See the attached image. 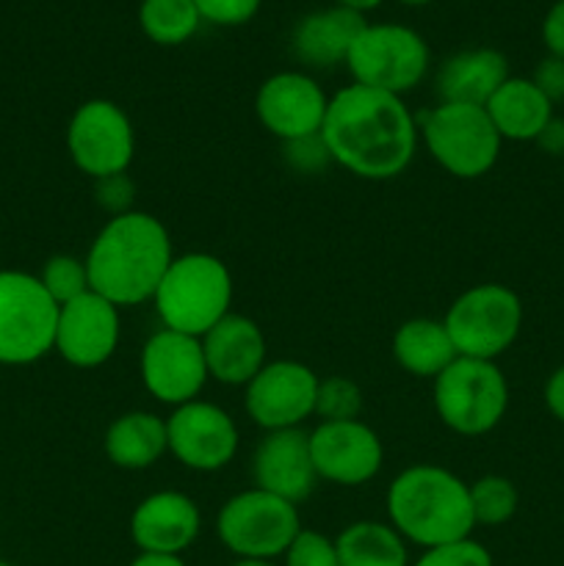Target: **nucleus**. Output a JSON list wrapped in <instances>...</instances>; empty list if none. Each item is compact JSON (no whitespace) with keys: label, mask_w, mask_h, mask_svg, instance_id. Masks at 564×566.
<instances>
[{"label":"nucleus","mask_w":564,"mask_h":566,"mask_svg":"<svg viewBox=\"0 0 564 566\" xmlns=\"http://www.w3.org/2000/svg\"><path fill=\"white\" fill-rule=\"evenodd\" d=\"M393 357L415 379L435 381L459 354L442 318H409L393 335Z\"/></svg>","instance_id":"obj_25"},{"label":"nucleus","mask_w":564,"mask_h":566,"mask_svg":"<svg viewBox=\"0 0 564 566\" xmlns=\"http://www.w3.org/2000/svg\"><path fill=\"white\" fill-rule=\"evenodd\" d=\"M365 25H368L365 14L343 9V6L313 11L293 28L291 50L304 66H313V70L346 64L348 50Z\"/></svg>","instance_id":"obj_22"},{"label":"nucleus","mask_w":564,"mask_h":566,"mask_svg":"<svg viewBox=\"0 0 564 566\" xmlns=\"http://www.w3.org/2000/svg\"><path fill=\"white\" fill-rule=\"evenodd\" d=\"M330 97L307 72L285 70L265 77L254 94V114L260 125L282 144L318 136L324 127Z\"/></svg>","instance_id":"obj_16"},{"label":"nucleus","mask_w":564,"mask_h":566,"mask_svg":"<svg viewBox=\"0 0 564 566\" xmlns=\"http://www.w3.org/2000/svg\"><path fill=\"white\" fill-rule=\"evenodd\" d=\"M232 566H276L274 562H247V558H236Z\"/></svg>","instance_id":"obj_42"},{"label":"nucleus","mask_w":564,"mask_h":566,"mask_svg":"<svg viewBox=\"0 0 564 566\" xmlns=\"http://www.w3.org/2000/svg\"><path fill=\"white\" fill-rule=\"evenodd\" d=\"M59 304L36 274L0 271V365L22 368L53 352Z\"/></svg>","instance_id":"obj_9"},{"label":"nucleus","mask_w":564,"mask_h":566,"mask_svg":"<svg viewBox=\"0 0 564 566\" xmlns=\"http://www.w3.org/2000/svg\"><path fill=\"white\" fill-rule=\"evenodd\" d=\"M138 25L149 42L160 48H177L199 31L202 17L194 0H142Z\"/></svg>","instance_id":"obj_27"},{"label":"nucleus","mask_w":564,"mask_h":566,"mask_svg":"<svg viewBox=\"0 0 564 566\" xmlns=\"http://www.w3.org/2000/svg\"><path fill=\"white\" fill-rule=\"evenodd\" d=\"M536 147L545 155H553V158H564V119L562 116H551L542 133L536 136Z\"/></svg>","instance_id":"obj_38"},{"label":"nucleus","mask_w":564,"mask_h":566,"mask_svg":"<svg viewBox=\"0 0 564 566\" xmlns=\"http://www.w3.org/2000/svg\"><path fill=\"white\" fill-rule=\"evenodd\" d=\"M232 274L227 263L208 252L175 254L153 304L164 329L202 337L232 313Z\"/></svg>","instance_id":"obj_4"},{"label":"nucleus","mask_w":564,"mask_h":566,"mask_svg":"<svg viewBox=\"0 0 564 566\" xmlns=\"http://www.w3.org/2000/svg\"><path fill=\"white\" fill-rule=\"evenodd\" d=\"M442 324L459 357L498 363L523 329V302L501 282H481L453 298Z\"/></svg>","instance_id":"obj_7"},{"label":"nucleus","mask_w":564,"mask_h":566,"mask_svg":"<svg viewBox=\"0 0 564 566\" xmlns=\"http://www.w3.org/2000/svg\"><path fill=\"white\" fill-rule=\"evenodd\" d=\"M282 566H341L335 539L313 528H302L282 556Z\"/></svg>","instance_id":"obj_31"},{"label":"nucleus","mask_w":564,"mask_h":566,"mask_svg":"<svg viewBox=\"0 0 564 566\" xmlns=\"http://www.w3.org/2000/svg\"><path fill=\"white\" fill-rule=\"evenodd\" d=\"M435 409L442 426L453 434H490L506 418V376L490 359L457 357L435 379Z\"/></svg>","instance_id":"obj_6"},{"label":"nucleus","mask_w":564,"mask_h":566,"mask_svg":"<svg viewBox=\"0 0 564 566\" xmlns=\"http://www.w3.org/2000/svg\"><path fill=\"white\" fill-rule=\"evenodd\" d=\"M431 53L426 39L401 22H368L348 50L354 83L404 97L426 77Z\"/></svg>","instance_id":"obj_10"},{"label":"nucleus","mask_w":564,"mask_h":566,"mask_svg":"<svg viewBox=\"0 0 564 566\" xmlns=\"http://www.w3.org/2000/svg\"><path fill=\"white\" fill-rule=\"evenodd\" d=\"M385 0H335V6H343V9H352L357 14H365V11H374L376 6H382Z\"/></svg>","instance_id":"obj_41"},{"label":"nucleus","mask_w":564,"mask_h":566,"mask_svg":"<svg viewBox=\"0 0 564 566\" xmlns=\"http://www.w3.org/2000/svg\"><path fill=\"white\" fill-rule=\"evenodd\" d=\"M252 479L258 490L285 497L296 506L307 501L318 486V473L310 453V431H265L252 453Z\"/></svg>","instance_id":"obj_19"},{"label":"nucleus","mask_w":564,"mask_h":566,"mask_svg":"<svg viewBox=\"0 0 564 566\" xmlns=\"http://www.w3.org/2000/svg\"><path fill=\"white\" fill-rule=\"evenodd\" d=\"M94 202L100 210L108 213V219L122 213H130L133 202H136V182L130 180V175H111L103 180H94Z\"/></svg>","instance_id":"obj_33"},{"label":"nucleus","mask_w":564,"mask_h":566,"mask_svg":"<svg viewBox=\"0 0 564 566\" xmlns=\"http://www.w3.org/2000/svg\"><path fill=\"white\" fill-rule=\"evenodd\" d=\"M302 528L296 503L258 486L224 501L216 517V534L221 545L236 558L247 562H276L285 556Z\"/></svg>","instance_id":"obj_8"},{"label":"nucleus","mask_w":564,"mask_h":566,"mask_svg":"<svg viewBox=\"0 0 564 566\" xmlns=\"http://www.w3.org/2000/svg\"><path fill=\"white\" fill-rule=\"evenodd\" d=\"M0 566H11V564L9 562H0Z\"/></svg>","instance_id":"obj_44"},{"label":"nucleus","mask_w":564,"mask_h":566,"mask_svg":"<svg viewBox=\"0 0 564 566\" xmlns=\"http://www.w3.org/2000/svg\"><path fill=\"white\" fill-rule=\"evenodd\" d=\"M468 490L476 528L479 525L481 528H498V525H506L518 514L520 492L514 481H509L506 475H481L473 484H468Z\"/></svg>","instance_id":"obj_28"},{"label":"nucleus","mask_w":564,"mask_h":566,"mask_svg":"<svg viewBox=\"0 0 564 566\" xmlns=\"http://www.w3.org/2000/svg\"><path fill=\"white\" fill-rule=\"evenodd\" d=\"M387 523L407 545H448L473 536L476 520L470 509L468 481L440 464H412L387 486Z\"/></svg>","instance_id":"obj_3"},{"label":"nucleus","mask_w":564,"mask_h":566,"mask_svg":"<svg viewBox=\"0 0 564 566\" xmlns=\"http://www.w3.org/2000/svg\"><path fill=\"white\" fill-rule=\"evenodd\" d=\"M66 153L75 169L92 180L125 175L136 158V130L127 111L105 97L77 105L66 125Z\"/></svg>","instance_id":"obj_11"},{"label":"nucleus","mask_w":564,"mask_h":566,"mask_svg":"<svg viewBox=\"0 0 564 566\" xmlns=\"http://www.w3.org/2000/svg\"><path fill=\"white\" fill-rule=\"evenodd\" d=\"M208 376L224 387H247L269 363V343L258 321L230 313L202 337Z\"/></svg>","instance_id":"obj_20"},{"label":"nucleus","mask_w":564,"mask_h":566,"mask_svg":"<svg viewBox=\"0 0 564 566\" xmlns=\"http://www.w3.org/2000/svg\"><path fill=\"white\" fill-rule=\"evenodd\" d=\"M103 451L114 468L127 470V473L149 470L169 453L166 418L155 412H144V409L119 415L105 429Z\"/></svg>","instance_id":"obj_23"},{"label":"nucleus","mask_w":564,"mask_h":566,"mask_svg":"<svg viewBox=\"0 0 564 566\" xmlns=\"http://www.w3.org/2000/svg\"><path fill=\"white\" fill-rule=\"evenodd\" d=\"M202 22L221 28H236L252 20L263 0H194Z\"/></svg>","instance_id":"obj_34"},{"label":"nucleus","mask_w":564,"mask_h":566,"mask_svg":"<svg viewBox=\"0 0 564 566\" xmlns=\"http://www.w3.org/2000/svg\"><path fill=\"white\" fill-rule=\"evenodd\" d=\"M545 407L558 423H564V365L553 370L545 381Z\"/></svg>","instance_id":"obj_39"},{"label":"nucleus","mask_w":564,"mask_h":566,"mask_svg":"<svg viewBox=\"0 0 564 566\" xmlns=\"http://www.w3.org/2000/svg\"><path fill=\"white\" fill-rule=\"evenodd\" d=\"M412 566H495L492 564L490 551L473 536L459 542H448V545L429 547L418 556Z\"/></svg>","instance_id":"obj_32"},{"label":"nucleus","mask_w":564,"mask_h":566,"mask_svg":"<svg viewBox=\"0 0 564 566\" xmlns=\"http://www.w3.org/2000/svg\"><path fill=\"white\" fill-rule=\"evenodd\" d=\"M542 42H545L547 55L564 59V0H556L547 9L545 20H542Z\"/></svg>","instance_id":"obj_37"},{"label":"nucleus","mask_w":564,"mask_h":566,"mask_svg":"<svg viewBox=\"0 0 564 566\" xmlns=\"http://www.w3.org/2000/svg\"><path fill=\"white\" fill-rule=\"evenodd\" d=\"M509 81V61L495 48H470L448 55L437 70L435 92L440 103L481 105Z\"/></svg>","instance_id":"obj_21"},{"label":"nucleus","mask_w":564,"mask_h":566,"mask_svg":"<svg viewBox=\"0 0 564 566\" xmlns=\"http://www.w3.org/2000/svg\"><path fill=\"white\" fill-rule=\"evenodd\" d=\"M415 122L429 158L457 180H479L501 158L503 138L481 105L437 103Z\"/></svg>","instance_id":"obj_5"},{"label":"nucleus","mask_w":564,"mask_h":566,"mask_svg":"<svg viewBox=\"0 0 564 566\" xmlns=\"http://www.w3.org/2000/svg\"><path fill=\"white\" fill-rule=\"evenodd\" d=\"M36 276L39 282H42L44 291H48V296L53 298L59 307L92 291V285H88L86 260L75 258V254H53Z\"/></svg>","instance_id":"obj_29"},{"label":"nucleus","mask_w":564,"mask_h":566,"mask_svg":"<svg viewBox=\"0 0 564 566\" xmlns=\"http://www.w3.org/2000/svg\"><path fill=\"white\" fill-rule=\"evenodd\" d=\"M341 566H409L404 536L390 523L357 520L335 536Z\"/></svg>","instance_id":"obj_26"},{"label":"nucleus","mask_w":564,"mask_h":566,"mask_svg":"<svg viewBox=\"0 0 564 566\" xmlns=\"http://www.w3.org/2000/svg\"><path fill=\"white\" fill-rule=\"evenodd\" d=\"M318 481L335 486H363L379 475L385 464V446L365 420L318 423L310 431Z\"/></svg>","instance_id":"obj_17"},{"label":"nucleus","mask_w":564,"mask_h":566,"mask_svg":"<svg viewBox=\"0 0 564 566\" xmlns=\"http://www.w3.org/2000/svg\"><path fill=\"white\" fill-rule=\"evenodd\" d=\"M138 376L144 390L166 407L175 409L197 401L210 379L202 340L160 326L144 340L138 354Z\"/></svg>","instance_id":"obj_13"},{"label":"nucleus","mask_w":564,"mask_h":566,"mask_svg":"<svg viewBox=\"0 0 564 566\" xmlns=\"http://www.w3.org/2000/svg\"><path fill=\"white\" fill-rule=\"evenodd\" d=\"M282 147H285V160L299 171V175H318V171H324L326 166L332 164L321 133L318 136L299 138V142H288L282 144Z\"/></svg>","instance_id":"obj_35"},{"label":"nucleus","mask_w":564,"mask_h":566,"mask_svg":"<svg viewBox=\"0 0 564 566\" xmlns=\"http://www.w3.org/2000/svg\"><path fill=\"white\" fill-rule=\"evenodd\" d=\"M531 81H534V86L551 99V105L564 103V59H558V55H545V59L536 64Z\"/></svg>","instance_id":"obj_36"},{"label":"nucleus","mask_w":564,"mask_h":566,"mask_svg":"<svg viewBox=\"0 0 564 566\" xmlns=\"http://www.w3.org/2000/svg\"><path fill=\"white\" fill-rule=\"evenodd\" d=\"M83 260L92 291L125 310L153 302L175 260V249L164 221L144 210H130L100 227Z\"/></svg>","instance_id":"obj_2"},{"label":"nucleus","mask_w":564,"mask_h":566,"mask_svg":"<svg viewBox=\"0 0 564 566\" xmlns=\"http://www.w3.org/2000/svg\"><path fill=\"white\" fill-rule=\"evenodd\" d=\"M503 142H536L542 127L551 122L553 105L531 77H512L484 105Z\"/></svg>","instance_id":"obj_24"},{"label":"nucleus","mask_w":564,"mask_h":566,"mask_svg":"<svg viewBox=\"0 0 564 566\" xmlns=\"http://www.w3.org/2000/svg\"><path fill=\"white\" fill-rule=\"evenodd\" d=\"M321 376L299 359H274L243 387V409L258 429H302L315 415Z\"/></svg>","instance_id":"obj_12"},{"label":"nucleus","mask_w":564,"mask_h":566,"mask_svg":"<svg viewBox=\"0 0 564 566\" xmlns=\"http://www.w3.org/2000/svg\"><path fill=\"white\" fill-rule=\"evenodd\" d=\"M202 534V512L186 492L160 490L138 501L130 514V539L138 553L182 556Z\"/></svg>","instance_id":"obj_18"},{"label":"nucleus","mask_w":564,"mask_h":566,"mask_svg":"<svg viewBox=\"0 0 564 566\" xmlns=\"http://www.w3.org/2000/svg\"><path fill=\"white\" fill-rule=\"evenodd\" d=\"M127 566H188L182 556H153V553H138Z\"/></svg>","instance_id":"obj_40"},{"label":"nucleus","mask_w":564,"mask_h":566,"mask_svg":"<svg viewBox=\"0 0 564 566\" xmlns=\"http://www.w3.org/2000/svg\"><path fill=\"white\" fill-rule=\"evenodd\" d=\"M122 310L88 291L59 307L53 352L77 370H94L119 348Z\"/></svg>","instance_id":"obj_15"},{"label":"nucleus","mask_w":564,"mask_h":566,"mask_svg":"<svg viewBox=\"0 0 564 566\" xmlns=\"http://www.w3.org/2000/svg\"><path fill=\"white\" fill-rule=\"evenodd\" d=\"M315 415L321 423H335V420H359L363 415V390L357 381L346 376H326L318 381L315 392Z\"/></svg>","instance_id":"obj_30"},{"label":"nucleus","mask_w":564,"mask_h":566,"mask_svg":"<svg viewBox=\"0 0 564 566\" xmlns=\"http://www.w3.org/2000/svg\"><path fill=\"white\" fill-rule=\"evenodd\" d=\"M321 138L332 164L374 182L404 175L420 144L418 122L404 97L359 83L332 94Z\"/></svg>","instance_id":"obj_1"},{"label":"nucleus","mask_w":564,"mask_h":566,"mask_svg":"<svg viewBox=\"0 0 564 566\" xmlns=\"http://www.w3.org/2000/svg\"><path fill=\"white\" fill-rule=\"evenodd\" d=\"M398 3H407V6H426V3H431V0H398Z\"/></svg>","instance_id":"obj_43"},{"label":"nucleus","mask_w":564,"mask_h":566,"mask_svg":"<svg viewBox=\"0 0 564 566\" xmlns=\"http://www.w3.org/2000/svg\"><path fill=\"white\" fill-rule=\"evenodd\" d=\"M169 453L194 473H219L236 459L241 434L227 409L197 398L171 409L166 418Z\"/></svg>","instance_id":"obj_14"}]
</instances>
